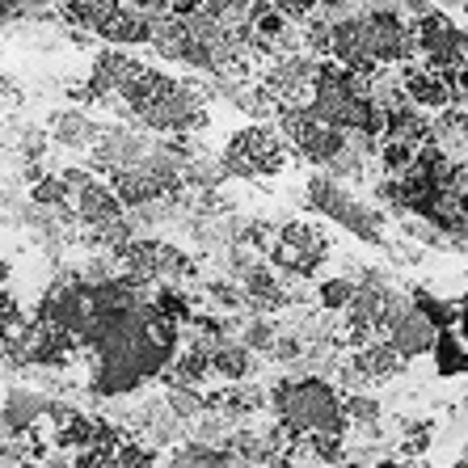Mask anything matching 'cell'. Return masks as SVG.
Instances as JSON below:
<instances>
[{"label": "cell", "instance_id": "9", "mask_svg": "<svg viewBox=\"0 0 468 468\" xmlns=\"http://www.w3.org/2000/svg\"><path fill=\"white\" fill-rule=\"evenodd\" d=\"M51 397H43L38 388H13L5 401H0V426L5 435H30L34 426L51 418Z\"/></svg>", "mask_w": 468, "mask_h": 468}, {"label": "cell", "instance_id": "15", "mask_svg": "<svg viewBox=\"0 0 468 468\" xmlns=\"http://www.w3.org/2000/svg\"><path fill=\"white\" fill-rule=\"evenodd\" d=\"M355 295H359L355 279H329V283H321V304L334 308V313H346Z\"/></svg>", "mask_w": 468, "mask_h": 468}, {"label": "cell", "instance_id": "13", "mask_svg": "<svg viewBox=\"0 0 468 468\" xmlns=\"http://www.w3.org/2000/svg\"><path fill=\"white\" fill-rule=\"evenodd\" d=\"M51 135H55V144H64V148H85V144H98L101 127L89 119L85 110H64V114L55 119Z\"/></svg>", "mask_w": 468, "mask_h": 468}, {"label": "cell", "instance_id": "2", "mask_svg": "<svg viewBox=\"0 0 468 468\" xmlns=\"http://www.w3.org/2000/svg\"><path fill=\"white\" fill-rule=\"evenodd\" d=\"M119 101H127L135 122H144L148 131H161V135H190L207 122V101L190 80L153 72L140 59H131L127 77L119 85Z\"/></svg>", "mask_w": 468, "mask_h": 468}, {"label": "cell", "instance_id": "14", "mask_svg": "<svg viewBox=\"0 0 468 468\" xmlns=\"http://www.w3.org/2000/svg\"><path fill=\"white\" fill-rule=\"evenodd\" d=\"M253 367V355L245 342H216L211 346V376H229V380H245Z\"/></svg>", "mask_w": 468, "mask_h": 468}, {"label": "cell", "instance_id": "7", "mask_svg": "<svg viewBox=\"0 0 468 468\" xmlns=\"http://www.w3.org/2000/svg\"><path fill=\"white\" fill-rule=\"evenodd\" d=\"M401 85H405V98L414 101L418 110H426V114H443L447 106H456L447 72H439L431 64H401Z\"/></svg>", "mask_w": 468, "mask_h": 468}, {"label": "cell", "instance_id": "11", "mask_svg": "<svg viewBox=\"0 0 468 468\" xmlns=\"http://www.w3.org/2000/svg\"><path fill=\"white\" fill-rule=\"evenodd\" d=\"M405 363H410V359H405V355L392 346L388 338H384V342H363L359 355H355V371H359L363 380H392Z\"/></svg>", "mask_w": 468, "mask_h": 468}, {"label": "cell", "instance_id": "6", "mask_svg": "<svg viewBox=\"0 0 468 468\" xmlns=\"http://www.w3.org/2000/svg\"><path fill=\"white\" fill-rule=\"evenodd\" d=\"M325 258H329V240L313 224H287V229H279V240H274V250H271L274 266L287 274H300V279L321 271Z\"/></svg>", "mask_w": 468, "mask_h": 468}, {"label": "cell", "instance_id": "16", "mask_svg": "<svg viewBox=\"0 0 468 468\" xmlns=\"http://www.w3.org/2000/svg\"><path fill=\"white\" fill-rule=\"evenodd\" d=\"M346 418L350 422H367V426H376V418H380V405L371 401V397H359V392H355V397H346Z\"/></svg>", "mask_w": 468, "mask_h": 468}, {"label": "cell", "instance_id": "8", "mask_svg": "<svg viewBox=\"0 0 468 468\" xmlns=\"http://www.w3.org/2000/svg\"><path fill=\"white\" fill-rule=\"evenodd\" d=\"M384 338H388L392 346L401 350L405 359H418V355H431V350H435L439 334H435V325H431V316H426L422 308L405 304L401 313H397V316L388 321Z\"/></svg>", "mask_w": 468, "mask_h": 468}, {"label": "cell", "instance_id": "4", "mask_svg": "<svg viewBox=\"0 0 468 468\" xmlns=\"http://www.w3.org/2000/svg\"><path fill=\"white\" fill-rule=\"evenodd\" d=\"M308 207L321 211V216H329L334 224H342V229H350L355 237L367 240V245H380L384 219L371 207H363L355 195H346L334 174H316L313 182H308Z\"/></svg>", "mask_w": 468, "mask_h": 468}, {"label": "cell", "instance_id": "18", "mask_svg": "<svg viewBox=\"0 0 468 468\" xmlns=\"http://www.w3.org/2000/svg\"><path fill=\"white\" fill-rule=\"evenodd\" d=\"M5 279H9V266H5V258H0V283H5Z\"/></svg>", "mask_w": 468, "mask_h": 468}, {"label": "cell", "instance_id": "5", "mask_svg": "<svg viewBox=\"0 0 468 468\" xmlns=\"http://www.w3.org/2000/svg\"><path fill=\"white\" fill-rule=\"evenodd\" d=\"M287 165V140L271 127H245L237 131L224 148V169L232 177H274Z\"/></svg>", "mask_w": 468, "mask_h": 468}, {"label": "cell", "instance_id": "1", "mask_svg": "<svg viewBox=\"0 0 468 468\" xmlns=\"http://www.w3.org/2000/svg\"><path fill=\"white\" fill-rule=\"evenodd\" d=\"M414 55L418 30L392 9H359L342 22H329V59L359 77L410 64Z\"/></svg>", "mask_w": 468, "mask_h": 468}, {"label": "cell", "instance_id": "12", "mask_svg": "<svg viewBox=\"0 0 468 468\" xmlns=\"http://www.w3.org/2000/svg\"><path fill=\"white\" fill-rule=\"evenodd\" d=\"M169 468H237V452L211 443H182L169 460Z\"/></svg>", "mask_w": 468, "mask_h": 468}, {"label": "cell", "instance_id": "3", "mask_svg": "<svg viewBox=\"0 0 468 468\" xmlns=\"http://www.w3.org/2000/svg\"><path fill=\"white\" fill-rule=\"evenodd\" d=\"M274 414L283 422V431L292 439H342L346 431V397H338V388L329 380H283L271 392Z\"/></svg>", "mask_w": 468, "mask_h": 468}, {"label": "cell", "instance_id": "10", "mask_svg": "<svg viewBox=\"0 0 468 468\" xmlns=\"http://www.w3.org/2000/svg\"><path fill=\"white\" fill-rule=\"evenodd\" d=\"M131 422L140 426L144 439H148L153 447L174 443V439L182 435V418H177V410L169 405V397H165V401H148V405L140 410V414L131 418Z\"/></svg>", "mask_w": 468, "mask_h": 468}, {"label": "cell", "instance_id": "17", "mask_svg": "<svg viewBox=\"0 0 468 468\" xmlns=\"http://www.w3.org/2000/svg\"><path fill=\"white\" fill-rule=\"evenodd\" d=\"M5 468H43V464H30V460H17V464H5Z\"/></svg>", "mask_w": 468, "mask_h": 468}]
</instances>
